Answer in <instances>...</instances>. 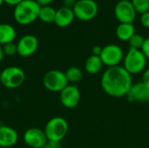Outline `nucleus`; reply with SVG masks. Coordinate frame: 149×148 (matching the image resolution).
I'll return each instance as SVG.
<instances>
[{
	"mask_svg": "<svg viewBox=\"0 0 149 148\" xmlns=\"http://www.w3.org/2000/svg\"><path fill=\"white\" fill-rule=\"evenodd\" d=\"M100 85L107 95L114 98L125 97L133 85L132 75L123 66L109 67L102 74Z\"/></svg>",
	"mask_w": 149,
	"mask_h": 148,
	"instance_id": "f257e3e1",
	"label": "nucleus"
},
{
	"mask_svg": "<svg viewBox=\"0 0 149 148\" xmlns=\"http://www.w3.org/2000/svg\"><path fill=\"white\" fill-rule=\"evenodd\" d=\"M41 6L35 0H24L14 7L13 17L21 25H28L38 18Z\"/></svg>",
	"mask_w": 149,
	"mask_h": 148,
	"instance_id": "f03ea898",
	"label": "nucleus"
},
{
	"mask_svg": "<svg viewBox=\"0 0 149 148\" xmlns=\"http://www.w3.org/2000/svg\"><path fill=\"white\" fill-rule=\"evenodd\" d=\"M68 123L62 117H54L48 120L45 126V133L48 141L60 142L68 133Z\"/></svg>",
	"mask_w": 149,
	"mask_h": 148,
	"instance_id": "7ed1b4c3",
	"label": "nucleus"
},
{
	"mask_svg": "<svg viewBox=\"0 0 149 148\" xmlns=\"http://www.w3.org/2000/svg\"><path fill=\"white\" fill-rule=\"evenodd\" d=\"M147 58L141 50L129 48L127 54L124 56V68L131 74H139L145 71L147 65Z\"/></svg>",
	"mask_w": 149,
	"mask_h": 148,
	"instance_id": "20e7f679",
	"label": "nucleus"
},
{
	"mask_svg": "<svg viewBox=\"0 0 149 148\" xmlns=\"http://www.w3.org/2000/svg\"><path fill=\"white\" fill-rule=\"evenodd\" d=\"M0 83L8 89H17L25 80L24 72L17 66H8L0 72Z\"/></svg>",
	"mask_w": 149,
	"mask_h": 148,
	"instance_id": "39448f33",
	"label": "nucleus"
},
{
	"mask_svg": "<svg viewBox=\"0 0 149 148\" xmlns=\"http://www.w3.org/2000/svg\"><path fill=\"white\" fill-rule=\"evenodd\" d=\"M43 85L45 89L52 92H60L69 83L65 72L59 70L48 71L43 77Z\"/></svg>",
	"mask_w": 149,
	"mask_h": 148,
	"instance_id": "423d86ee",
	"label": "nucleus"
},
{
	"mask_svg": "<svg viewBox=\"0 0 149 148\" xmlns=\"http://www.w3.org/2000/svg\"><path fill=\"white\" fill-rule=\"evenodd\" d=\"M72 10L75 17L81 21H89L96 17L99 11V6L94 0H78Z\"/></svg>",
	"mask_w": 149,
	"mask_h": 148,
	"instance_id": "0eeeda50",
	"label": "nucleus"
},
{
	"mask_svg": "<svg viewBox=\"0 0 149 148\" xmlns=\"http://www.w3.org/2000/svg\"><path fill=\"white\" fill-rule=\"evenodd\" d=\"M100 58L104 65L109 67L118 66L124 59V52L120 46L114 44H110L102 48Z\"/></svg>",
	"mask_w": 149,
	"mask_h": 148,
	"instance_id": "6e6552de",
	"label": "nucleus"
},
{
	"mask_svg": "<svg viewBox=\"0 0 149 148\" xmlns=\"http://www.w3.org/2000/svg\"><path fill=\"white\" fill-rule=\"evenodd\" d=\"M114 15L120 24H133L135 17V9L129 0H120L114 7Z\"/></svg>",
	"mask_w": 149,
	"mask_h": 148,
	"instance_id": "1a4fd4ad",
	"label": "nucleus"
},
{
	"mask_svg": "<svg viewBox=\"0 0 149 148\" xmlns=\"http://www.w3.org/2000/svg\"><path fill=\"white\" fill-rule=\"evenodd\" d=\"M23 140L31 148H43L48 142L45 131L38 127L28 128L23 135Z\"/></svg>",
	"mask_w": 149,
	"mask_h": 148,
	"instance_id": "9d476101",
	"label": "nucleus"
},
{
	"mask_svg": "<svg viewBox=\"0 0 149 148\" xmlns=\"http://www.w3.org/2000/svg\"><path fill=\"white\" fill-rule=\"evenodd\" d=\"M59 99L62 106L67 109H73L79 104L80 92L77 85H68L59 92Z\"/></svg>",
	"mask_w": 149,
	"mask_h": 148,
	"instance_id": "9b49d317",
	"label": "nucleus"
},
{
	"mask_svg": "<svg viewBox=\"0 0 149 148\" xmlns=\"http://www.w3.org/2000/svg\"><path fill=\"white\" fill-rule=\"evenodd\" d=\"M38 47V40L34 35L27 34L23 36L17 43V54L22 58H28L33 55Z\"/></svg>",
	"mask_w": 149,
	"mask_h": 148,
	"instance_id": "f8f14e48",
	"label": "nucleus"
},
{
	"mask_svg": "<svg viewBox=\"0 0 149 148\" xmlns=\"http://www.w3.org/2000/svg\"><path fill=\"white\" fill-rule=\"evenodd\" d=\"M127 98L130 102L148 103L149 102V87L145 85L141 81L133 84Z\"/></svg>",
	"mask_w": 149,
	"mask_h": 148,
	"instance_id": "ddd939ff",
	"label": "nucleus"
},
{
	"mask_svg": "<svg viewBox=\"0 0 149 148\" xmlns=\"http://www.w3.org/2000/svg\"><path fill=\"white\" fill-rule=\"evenodd\" d=\"M17 140L18 134L15 129L6 125H0V147H12Z\"/></svg>",
	"mask_w": 149,
	"mask_h": 148,
	"instance_id": "4468645a",
	"label": "nucleus"
},
{
	"mask_svg": "<svg viewBox=\"0 0 149 148\" xmlns=\"http://www.w3.org/2000/svg\"><path fill=\"white\" fill-rule=\"evenodd\" d=\"M75 18L74 12L72 9L63 6L56 10L54 24L61 28L70 25Z\"/></svg>",
	"mask_w": 149,
	"mask_h": 148,
	"instance_id": "2eb2a0df",
	"label": "nucleus"
},
{
	"mask_svg": "<svg viewBox=\"0 0 149 148\" xmlns=\"http://www.w3.org/2000/svg\"><path fill=\"white\" fill-rule=\"evenodd\" d=\"M17 32L15 28L9 24H0V44L12 43L16 38Z\"/></svg>",
	"mask_w": 149,
	"mask_h": 148,
	"instance_id": "dca6fc26",
	"label": "nucleus"
},
{
	"mask_svg": "<svg viewBox=\"0 0 149 148\" xmlns=\"http://www.w3.org/2000/svg\"><path fill=\"white\" fill-rule=\"evenodd\" d=\"M103 65H103V62H102L100 57L92 54L86 60L85 70L86 71L87 73L95 75V74H98L101 71Z\"/></svg>",
	"mask_w": 149,
	"mask_h": 148,
	"instance_id": "f3484780",
	"label": "nucleus"
},
{
	"mask_svg": "<svg viewBox=\"0 0 149 148\" xmlns=\"http://www.w3.org/2000/svg\"><path fill=\"white\" fill-rule=\"evenodd\" d=\"M135 33V28L133 24H120L116 29V35L122 41H128Z\"/></svg>",
	"mask_w": 149,
	"mask_h": 148,
	"instance_id": "a211bd4d",
	"label": "nucleus"
},
{
	"mask_svg": "<svg viewBox=\"0 0 149 148\" xmlns=\"http://www.w3.org/2000/svg\"><path fill=\"white\" fill-rule=\"evenodd\" d=\"M56 10L53 7L50 5L46 6H41L40 11H39V16L38 19H40L42 22L50 24V23H54L55 19V15H56Z\"/></svg>",
	"mask_w": 149,
	"mask_h": 148,
	"instance_id": "6ab92c4d",
	"label": "nucleus"
},
{
	"mask_svg": "<svg viewBox=\"0 0 149 148\" xmlns=\"http://www.w3.org/2000/svg\"><path fill=\"white\" fill-rule=\"evenodd\" d=\"M65 74L68 83H72V84H76L79 82L83 78V72L81 71V69L76 66L69 67L65 71Z\"/></svg>",
	"mask_w": 149,
	"mask_h": 148,
	"instance_id": "aec40b11",
	"label": "nucleus"
},
{
	"mask_svg": "<svg viewBox=\"0 0 149 148\" xmlns=\"http://www.w3.org/2000/svg\"><path fill=\"white\" fill-rule=\"evenodd\" d=\"M144 41H145V38L141 34L134 33L132 36V38L128 40V43H129L130 48L141 50L143 45Z\"/></svg>",
	"mask_w": 149,
	"mask_h": 148,
	"instance_id": "412c9836",
	"label": "nucleus"
},
{
	"mask_svg": "<svg viewBox=\"0 0 149 148\" xmlns=\"http://www.w3.org/2000/svg\"><path fill=\"white\" fill-rule=\"evenodd\" d=\"M135 11L138 13H144L149 10V0H132L131 1Z\"/></svg>",
	"mask_w": 149,
	"mask_h": 148,
	"instance_id": "4be33fe9",
	"label": "nucleus"
},
{
	"mask_svg": "<svg viewBox=\"0 0 149 148\" xmlns=\"http://www.w3.org/2000/svg\"><path fill=\"white\" fill-rule=\"evenodd\" d=\"M2 47H3V55H6V56L10 57V56L15 55V54H17V44H14L13 42H12V43L6 44L3 45Z\"/></svg>",
	"mask_w": 149,
	"mask_h": 148,
	"instance_id": "5701e85b",
	"label": "nucleus"
},
{
	"mask_svg": "<svg viewBox=\"0 0 149 148\" xmlns=\"http://www.w3.org/2000/svg\"><path fill=\"white\" fill-rule=\"evenodd\" d=\"M141 51L147 58V59H149V38H145V41L143 43V45L141 47Z\"/></svg>",
	"mask_w": 149,
	"mask_h": 148,
	"instance_id": "b1692460",
	"label": "nucleus"
},
{
	"mask_svg": "<svg viewBox=\"0 0 149 148\" xmlns=\"http://www.w3.org/2000/svg\"><path fill=\"white\" fill-rule=\"evenodd\" d=\"M141 24L146 27V28H149V10L147 12H144L141 14Z\"/></svg>",
	"mask_w": 149,
	"mask_h": 148,
	"instance_id": "393cba45",
	"label": "nucleus"
},
{
	"mask_svg": "<svg viewBox=\"0 0 149 148\" xmlns=\"http://www.w3.org/2000/svg\"><path fill=\"white\" fill-rule=\"evenodd\" d=\"M141 82L147 85L148 87H149V69H147L143 72L142 73V79Z\"/></svg>",
	"mask_w": 149,
	"mask_h": 148,
	"instance_id": "a878e982",
	"label": "nucleus"
},
{
	"mask_svg": "<svg viewBox=\"0 0 149 148\" xmlns=\"http://www.w3.org/2000/svg\"><path fill=\"white\" fill-rule=\"evenodd\" d=\"M60 142H54V141H48L43 148H59Z\"/></svg>",
	"mask_w": 149,
	"mask_h": 148,
	"instance_id": "bb28decb",
	"label": "nucleus"
},
{
	"mask_svg": "<svg viewBox=\"0 0 149 148\" xmlns=\"http://www.w3.org/2000/svg\"><path fill=\"white\" fill-rule=\"evenodd\" d=\"M102 48L103 47H100L99 45H96L93 48V55H95V56H100L101 54V51H102Z\"/></svg>",
	"mask_w": 149,
	"mask_h": 148,
	"instance_id": "cd10ccee",
	"label": "nucleus"
},
{
	"mask_svg": "<svg viewBox=\"0 0 149 148\" xmlns=\"http://www.w3.org/2000/svg\"><path fill=\"white\" fill-rule=\"evenodd\" d=\"M76 2H77L76 0H64V4H65L64 6L72 9Z\"/></svg>",
	"mask_w": 149,
	"mask_h": 148,
	"instance_id": "c85d7f7f",
	"label": "nucleus"
},
{
	"mask_svg": "<svg viewBox=\"0 0 149 148\" xmlns=\"http://www.w3.org/2000/svg\"><path fill=\"white\" fill-rule=\"evenodd\" d=\"M4 3H6L7 4L10 5V6H16L17 5L18 3H20L21 2H23L24 0H3Z\"/></svg>",
	"mask_w": 149,
	"mask_h": 148,
	"instance_id": "c756f323",
	"label": "nucleus"
},
{
	"mask_svg": "<svg viewBox=\"0 0 149 148\" xmlns=\"http://www.w3.org/2000/svg\"><path fill=\"white\" fill-rule=\"evenodd\" d=\"M40 6H46L49 5L53 0H35Z\"/></svg>",
	"mask_w": 149,
	"mask_h": 148,
	"instance_id": "7c9ffc66",
	"label": "nucleus"
},
{
	"mask_svg": "<svg viewBox=\"0 0 149 148\" xmlns=\"http://www.w3.org/2000/svg\"><path fill=\"white\" fill-rule=\"evenodd\" d=\"M3 47H2V45L0 44V62L3 60Z\"/></svg>",
	"mask_w": 149,
	"mask_h": 148,
	"instance_id": "2f4dec72",
	"label": "nucleus"
},
{
	"mask_svg": "<svg viewBox=\"0 0 149 148\" xmlns=\"http://www.w3.org/2000/svg\"><path fill=\"white\" fill-rule=\"evenodd\" d=\"M3 3H4V1H3V0H0V7L3 5Z\"/></svg>",
	"mask_w": 149,
	"mask_h": 148,
	"instance_id": "473e14b6",
	"label": "nucleus"
},
{
	"mask_svg": "<svg viewBox=\"0 0 149 148\" xmlns=\"http://www.w3.org/2000/svg\"><path fill=\"white\" fill-rule=\"evenodd\" d=\"M0 79H1V75H0Z\"/></svg>",
	"mask_w": 149,
	"mask_h": 148,
	"instance_id": "72a5a7b5",
	"label": "nucleus"
}]
</instances>
